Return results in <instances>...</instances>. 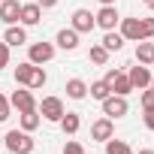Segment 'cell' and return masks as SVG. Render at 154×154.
Wrapping results in <instances>:
<instances>
[{"label":"cell","mask_w":154,"mask_h":154,"mask_svg":"<svg viewBox=\"0 0 154 154\" xmlns=\"http://www.w3.org/2000/svg\"><path fill=\"white\" fill-rule=\"evenodd\" d=\"M3 145L9 154H33V148H36V142L27 130H9L3 136Z\"/></svg>","instance_id":"obj_1"},{"label":"cell","mask_w":154,"mask_h":154,"mask_svg":"<svg viewBox=\"0 0 154 154\" xmlns=\"http://www.w3.org/2000/svg\"><path fill=\"white\" fill-rule=\"evenodd\" d=\"M36 112L45 118V121H51V124H57L60 118H63V100L60 97H42V103H36Z\"/></svg>","instance_id":"obj_2"},{"label":"cell","mask_w":154,"mask_h":154,"mask_svg":"<svg viewBox=\"0 0 154 154\" xmlns=\"http://www.w3.org/2000/svg\"><path fill=\"white\" fill-rule=\"evenodd\" d=\"M54 57V42H30L27 45V60L30 63H36V66H42V63H48Z\"/></svg>","instance_id":"obj_3"},{"label":"cell","mask_w":154,"mask_h":154,"mask_svg":"<svg viewBox=\"0 0 154 154\" xmlns=\"http://www.w3.org/2000/svg\"><path fill=\"white\" fill-rule=\"evenodd\" d=\"M130 112V106H127V97H121V94H109L106 100H103V115L106 118H124Z\"/></svg>","instance_id":"obj_4"},{"label":"cell","mask_w":154,"mask_h":154,"mask_svg":"<svg viewBox=\"0 0 154 154\" xmlns=\"http://www.w3.org/2000/svg\"><path fill=\"white\" fill-rule=\"evenodd\" d=\"M106 85L112 88V94H121V97H127V94L133 91L127 72H121V69H109V72H106Z\"/></svg>","instance_id":"obj_5"},{"label":"cell","mask_w":154,"mask_h":154,"mask_svg":"<svg viewBox=\"0 0 154 154\" xmlns=\"http://www.w3.org/2000/svg\"><path fill=\"white\" fill-rule=\"evenodd\" d=\"M9 106H12V109H18V115H21V112L36 109V100H33L30 88H21V85H18V91H12V97H9Z\"/></svg>","instance_id":"obj_6"},{"label":"cell","mask_w":154,"mask_h":154,"mask_svg":"<svg viewBox=\"0 0 154 154\" xmlns=\"http://www.w3.org/2000/svg\"><path fill=\"white\" fill-rule=\"evenodd\" d=\"M69 27H72L75 33H91V30L97 27V21H94V12H91V9H75V12H72V21H69Z\"/></svg>","instance_id":"obj_7"},{"label":"cell","mask_w":154,"mask_h":154,"mask_svg":"<svg viewBox=\"0 0 154 154\" xmlns=\"http://www.w3.org/2000/svg\"><path fill=\"white\" fill-rule=\"evenodd\" d=\"M118 24H121L118 33L124 36V42H142V39H145V36H142V21H139V18H121Z\"/></svg>","instance_id":"obj_8"},{"label":"cell","mask_w":154,"mask_h":154,"mask_svg":"<svg viewBox=\"0 0 154 154\" xmlns=\"http://www.w3.org/2000/svg\"><path fill=\"white\" fill-rule=\"evenodd\" d=\"M115 136V121L112 118H97L94 124H91V139L94 142H106V139H112Z\"/></svg>","instance_id":"obj_9"},{"label":"cell","mask_w":154,"mask_h":154,"mask_svg":"<svg viewBox=\"0 0 154 154\" xmlns=\"http://www.w3.org/2000/svg\"><path fill=\"white\" fill-rule=\"evenodd\" d=\"M127 79H130L133 91H136V88H139V91H145V88L151 85V69H148L145 63H139V66H130V72H127Z\"/></svg>","instance_id":"obj_10"},{"label":"cell","mask_w":154,"mask_h":154,"mask_svg":"<svg viewBox=\"0 0 154 154\" xmlns=\"http://www.w3.org/2000/svg\"><path fill=\"white\" fill-rule=\"evenodd\" d=\"M18 21H21L24 27H33V24H39V21H42V9H39V3H36V0H33V3H21Z\"/></svg>","instance_id":"obj_11"},{"label":"cell","mask_w":154,"mask_h":154,"mask_svg":"<svg viewBox=\"0 0 154 154\" xmlns=\"http://www.w3.org/2000/svg\"><path fill=\"white\" fill-rule=\"evenodd\" d=\"M79 36H82V33H75L72 27H63V30H57L54 45L63 48V51H75V48H79Z\"/></svg>","instance_id":"obj_12"},{"label":"cell","mask_w":154,"mask_h":154,"mask_svg":"<svg viewBox=\"0 0 154 154\" xmlns=\"http://www.w3.org/2000/svg\"><path fill=\"white\" fill-rule=\"evenodd\" d=\"M21 0H0V21L3 24H18Z\"/></svg>","instance_id":"obj_13"},{"label":"cell","mask_w":154,"mask_h":154,"mask_svg":"<svg viewBox=\"0 0 154 154\" xmlns=\"http://www.w3.org/2000/svg\"><path fill=\"white\" fill-rule=\"evenodd\" d=\"M94 21H97V27H103V30H115V24L121 21V15H118L115 6H103V9L94 15Z\"/></svg>","instance_id":"obj_14"},{"label":"cell","mask_w":154,"mask_h":154,"mask_svg":"<svg viewBox=\"0 0 154 154\" xmlns=\"http://www.w3.org/2000/svg\"><path fill=\"white\" fill-rule=\"evenodd\" d=\"M3 42H6L9 48H12V45H24V42H27V27H24V24H6Z\"/></svg>","instance_id":"obj_15"},{"label":"cell","mask_w":154,"mask_h":154,"mask_svg":"<svg viewBox=\"0 0 154 154\" xmlns=\"http://www.w3.org/2000/svg\"><path fill=\"white\" fill-rule=\"evenodd\" d=\"M63 91H66L69 100H85V97H88V82H85V79H69Z\"/></svg>","instance_id":"obj_16"},{"label":"cell","mask_w":154,"mask_h":154,"mask_svg":"<svg viewBox=\"0 0 154 154\" xmlns=\"http://www.w3.org/2000/svg\"><path fill=\"white\" fill-rule=\"evenodd\" d=\"M136 60H139V63H145V66H151V63H154V42H151V39L136 42Z\"/></svg>","instance_id":"obj_17"},{"label":"cell","mask_w":154,"mask_h":154,"mask_svg":"<svg viewBox=\"0 0 154 154\" xmlns=\"http://www.w3.org/2000/svg\"><path fill=\"white\" fill-rule=\"evenodd\" d=\"M57 124H60V130H63L66 136H75V133H79V127H82V121H79V115H75V112H63V118H60Z\"/></svg>","instance_id":"obj_18"},{"label":"cell","mask_w":154,"mask_h":154,"mask_svg":"<svg viewBox=\"0 0 154 154\" xmlns=\"http://www.w3.org/2000/svg\"><path fill=\"white\" fill-rule=\"evenodd\" d=\"M100 45H103L109 54H112V51H121V48H124V36H121V33H115V30H106V36H103V42H100Z\"/></svg>","instance_id":"obj_19"},{"label":"cell","mask_w":154,"mask_h":154,"mask_svg":"<svg viewBox=\"0 0 154 154\" xmlns=\"http://www.w3.org/2000/svg\"><path fill=\"white\" fill-rule=\"evenodd\" d=\"M18 121H21V130L33 133V130H36V127L42 124V115H39L36 109H30V112H21V118H18Z\"/></svg>","instance_id":"obj_20"},{"label":"cell","mask_w":154,"mask_h":154,"mask_svg":"<svg viewBox=\"0 0 154 154\" xmlns=\"http://www.w3.org/2000/svg\"><path fill=\"white\" fill-rule=\"evenodd\" d=\"M88 94H91L94 100H100V103H103V100L112 94V88L106 85V79H97V82H91V85H88Z\"/></svg>","instance_id":"obj_21"},{"label":"cell","mask_w":154,"mask_h":154,"mask_svg":"<svg viewBox=\"0 0 154 154\" xmlns=\"http://www.w3.org/2000/svg\"><path fill=\"white\" fill-rule=\"evenodd\" d=\"M30 72H33V63H30V60L18 63V66H15V85L27 88V82H30Z\"/></svg>","instance_id":"obj_22"},{"label":"cell","mask_w":154,"mask_h":154,"mask_svg":"<svg viewBox=\"0 0 154 154\" xmlns=\"http://www.w3.org/2000/svg\"><path fill=\"white\" fill-rule=\"evenodd\" d=\"M88 60H91V63H97V66H106V63H109V51H106V48L97 42V45H91V51H88Z\"/></svg>","instance_id":"obj_23"},{"label":"cell","mask_w":154,"mask_h":154,"mask_svg":"<svg viewBox=\"0 0 154 154\" xmlns=\"http://www.w3.org/2000/svg\"><path fill=\"white\" fill-rule=\"evenodd\" d=\"M106 154H133V148L124 142V139H106Z\"/></svg>","instance_id":"obj_24"},{"label":"cell","mask_w":154,"mask_h":154,"mask_svg":"<svg viewBox=\"0 0 154 154\" xmlns=\"http://www.w3.org/2000/svg\"><path fill=\"white\" fill-rule=\"evenodd\" d=\"M45 82H48V75H45V69L33 63V72H30V82H27V88H30V91H36V88H42Z\"/></svg>","instance_id":"obj_25"},{"label":"cell","mask_w":154,"mask_h":154,"mask_svg":"<svg viewBox=\"0 0 154 154\" xmlns=\"http://www.w3.org/2000/svg\"><path fill=\"white\" fill-rule=\"evenodd\" d=\"M60 154H85V145H82V142H72V139H69V142L63 145V151H60Z\"/></svg>","instance_id":"obj_26"},{"label":"cell","mask_w":154,"mask_h":154,"mask_svg":"<svg viewBox=\"0 0 154 154\" xmlns=\"http://www.w3.org/2000/svg\"><path fill=\"white\" fill-rule=\"evenodd\" d=\"M142 109H154V88L151 85L142 91Z\"/></svg>","instance_id":"obj_27"},{"label":"cell","mask_w":154,"mask_h":154,"mask_svg":"<svg viewBox=\"0 0 154 154\" xmlns=\"http://www.w3.org/2000/svg\"><path fill=\"white\" fill-rule=\"evenodd\" d=\"M139 21H142V36L151 39L154 36V18H139Z\"/></svg>","instance_id":"obj_28"},{"label":"cell","mask_w":154,"mask_h":154,"mask_svg":"<svg viewBox=\"0 0 154 154\" xmlns=\"http://www.w3.org/2000/svg\"><path fill=\"white\" fill-rule=\"evenodd\" d=\"M9 109H12V106H9V97L0 94V121H6V118H9Z\"/></svg>","instance_id":"obj_29"},{"label":"cell","mask_w":154,"mask_h":154,"mask_svg":"<svg viewBox=\"0 0 154 154\" xmlns=\"http://www.w3.org/2000/svg\"><path fill=\"white\" fill-rule=\"evenodd\" d=\"M9 66V45L6 42H0V69Z\"/></svg>","instance_id":"obj_30"},{"label":"cell","mask_w":154,"mask_h":154,"mask_svg":"<svg viewBox=\"0 0 154 154\" xmlns=\"http://www.w3.org/2000/svg\"><path fill=\"white\" fill-rule=\"evenodd\" d=\"M142 121H145V127L154 133V109H145V115H142Z\"/></svg>","instance_id":"obj_31"},{"label":"cell","mask_w":154,"mask_h":154,"mask_svg":"<svg viewBox=\"0 0 154 154\" xmlns=\"http://www.w3.org/2000/svg\"><path fill=\"white\" fill-rule=\"evenodd\" d=\"M39 3V9H51V6H57V0H36Z\"/></svg>","instance_id":"obj_32"},{"label":"cell","mask_w":154,"mask_h":154,"mask_svg":"<svg viewBox=\"0 0 154 154\" xmlns=\"http://www.w3.org/2000/svg\"><path fill=\"white\" fill-rule=\"evenodd\" d=\"M100 3H103V6H115V0H100Z\"/></svg>","instance_id":"obj_33"},{"label":"cell","mask_w":154,"mask_h":154,"mask_svg":"<svg viewBox=\"0 0 154 154\" xmlns=\"http://www.w3.org/2000/svg\"><path fill=\"white\" fill-rule=\"evenodd\" d=\"M139 154H154V151H151V148H142V151H139Z\"/></svg>","instance_id":"obj_34"},{"label":"cell","mask_w":154,"mask_h":154,"mask_svg":"<svg viewBox=\"0 0 154 154\" xmlns=\"http://www.w3.org/2000/svg\"><path fill=\"white\" fill-rule=\"evenodd\" d=\"M148 9H151V12H154V0H148Z\"/></svg>","instance_id":"obj_35"},{"label":"cell","mask_w":154,"mask_h":154,"mask_svg":"<svg viewBox=\"0 0 154 154\" xmlns=\"http://www.w3.org/2000/svg\"><path fill=\"white\" fill-rule=\"evenodd\" d=\"M151 88H154V75H151Z\"/></svg>","instance_id":"obj_36"},{"label":"cell","mask_w":154,"mask_h":154,"mask_svg":"<svg viewBox=\"0 0 154 154\" xmlns=\"http://www.w3.org/2000/svg\"><path fill=\"white\" fill-rule=\"evenodd\" d=\"M142 3H148V0H142Z\"/></svg>","instance_id":"obj_37"}]
</instances>
